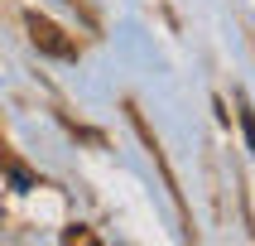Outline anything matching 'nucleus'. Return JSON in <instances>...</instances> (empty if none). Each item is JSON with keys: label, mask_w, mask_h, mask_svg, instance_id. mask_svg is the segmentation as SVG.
Returning <instances> with one entry per match:
<instances>
[{"label": "nucleus", "mask_w": 255, "mask_h": 246, "mask_svg": "<svg viewBox=\"0 0 255 246\" xmlns=\"http://www.w3.org/2000/svg\"><path fill=\"white\" fill-rule=\"evenodd\" d=\"M24 29H29V39H34V48H43L48 58H77V43H72L53 19H43L39 10L24 14Z\"/></svg>", "instance_id": "obj_1"}, {"label": "nucleus", "mask_w": 255, "mask_h": 246, "mask_svg": "<svg viewBox=\"0 0 255 246\" xmlns=\"http://www.w3.org/2000/svg\"><path fill=\"white\" fill-rule=\"evenodd\" d=\"M241 121H246V135H251V150H255V111L251 106H241Z\"/></svg>", "instance_id": "obj_2"}]
</instances>
